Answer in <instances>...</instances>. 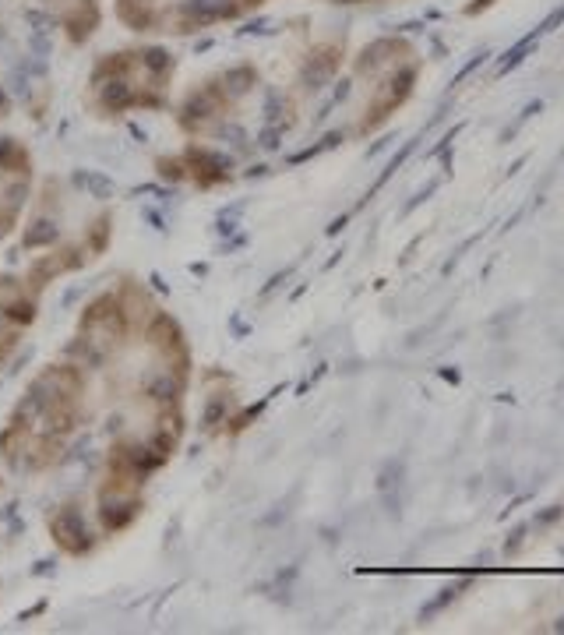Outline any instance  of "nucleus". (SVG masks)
Wrapping results in <instances>:
<instances>
[{
    "label": "nucleus",
    "instance_id": "nucleus-2",
    "mask_svg": "<svg viewBox=\"0 0 564 635\" xmlns=\"http://www.w3.org/2000/svg\"><path fill=\"white\" fill-rule=\"evenodd\" d=\"M0 113H4V92H0Z\"/></svg>",
    "mask_w": 564,
    "mask_h": 635
},
{
    "label": "nucleus",
    "instance_id": "nucleus-1",
    "mask_svg": "<svg viewBox=\"0 0 564 635\" xmlns=\"http://www.w3.org/2000/svg\"><path fill=\"white\" fill-rule=\"evenodd\" d=\"M50 533H53V544H60L67 554H85L92 547L89 530H85V519L75 505L57 508V516L50 519Z\"/></svg>",
    "mask_w": 564,
    "mask_h": 635
},
{
    "label": "nucleus",
    "instance_id": "nucleus-3",
    "mask_svg": "<svg viewBox=\"0 0 564 635\" xmlns=\"http://www.w3.org/2000/svg\"><path fill=\"white\" fill-rule=\"evenodd\" d=\"M0 491H4V484H0Z\"/></svg>",
    "mask_w": 564,
    "mask_h": 635
}]
</instances>
